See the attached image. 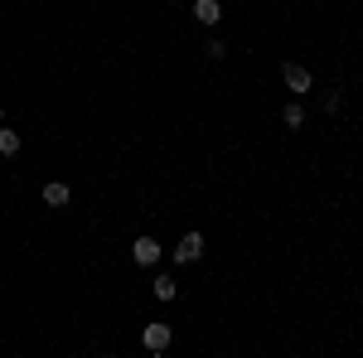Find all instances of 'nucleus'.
I'll return each instance as SVG.
<instances>
[{
    "label": "nucleus",
    "mask_w": 363,
    "mask_h": 358,
    "mask_svg": "<svg viewBox=\"0 0 363 358\" xmlns=\"http://www.w3.org/2000/svg\"><path fill=\"white\" fill-rule=\"evenodd\" d=\"M281 83H286V92H296V97H306L310 87H315V73H310L306 63H296V58H286V63H281Z\"/></svg>",
    "instance_id": "1"
},
{
    "label": "nucleus",
    "mask_w": 363,
    "mask_h": 358,
    "mask_svg": "<svg viewBox=\"0 0 363 358\" xmlns=\"http://www.w3.org/2000/svg\"><path fill=\"white\" fill-rule=\"evenodd\" d=\"M169 257H174V267H194L199 257H203V233H199V228H189V233L169 247Z\"/></svg>",
    "instance_id": "2"
},
{
    "label": "nucleus",
    "mask_w": 363,
    "mask_h": 358,
    "mask_svg": "<svg viewBox=\"0 0 363 358\" xmlns=\"http://www.w3.org/2000/svg\"><path fill=\"white\" fill-rule=\"evenodd\" d=\"M160 257H165V242H160L155 233H140L136 242H131V262H136V267H155Z\"/></svg>",
    "instance_id": "3"
},
{
    "label": "nucleus",
    "mask_w": 363,
    "mask_h": 358,
    "mask_svg": "<svg viewBox=\"0 0 363 358\" xmlns=\"http://www.w3.org/2000/svg\"><path fill=\"white\" fill-rule=\"evenodd\" d=\"M140 344H145L150 354H165L169 344H174V330H169L165 320H155V325H145V330H140Z\"/></svg>",
    "instance_id": "4"
},
{
    "label": "nucleus",
    "mask_w": 363,
    "mask_h": 358,
    "mask_svg": "<svg viewBox=\"0 0 363 358\" xmlns=\"http://www.w3.org/2000/svg\"><path fill=\"white\" fill-rule=\"evenodd\" d=\"M39 198H44V208H68V198H73V189H68L63 179H49V184L39 189Z\"/></svg>",
    "instance_id": "5"
},
{
    "label": "nucleus",
    "mask_w": 363,
    "mask_h": 358,
    "mask_svg": "<svg viewBox=\"0 0 363 358\" xmlns=\"http://www.w3.org/2000/svg\"><path fill=\"white\" fill-rule=\"evenodd\" d=\"M189 15H194L203 29H213L218 20H223V5H218V0H194V10H189Z\"/></svg>",
    "instance_id": "6"
},
{
    "label": "nucleus",
    "mask_w": 363,
    "mask_h": 358,
    "mask_svg": "<svg viewBox=\"0 0 363 358\" xmlns=\"http://www.w3.org/2000/svg\"><path fill=\"white\" fill-rule=\"evenodd\" d=\"M20 150H25V136H20V131H10V126L0 121V155H5V160H15Z\"/></svg>",
    "instance_id": "7"
},
{
    "label": "nucleus",
    "mask_w": 363,
    "mask_h": 358,
    "mask_svg": "<svg viewBox=\"0 0 363 358\" xmlns=\"http://www.w3.org/2000/svg\"><path fill=\"white\" fill-rule=\"evenodd\" d=\"M281 126H286V131H301V126H306V107H301V102H286V107H281Z\"/></svg>",
    "instance_id": "8"
},
{
    "label": "nucleus",
    "mask_w": 363,
    "mask_h": 358,
    "mask_svg": "<svg viewBox=\"0 0 363 358\" xmlns=\"http://www.w3.org/2000/svg\"><path fill=\"white\" fill-rule=\"evenodd\" d=\"M150 291H155V301H160V305H169L174 296H179V281H174V276H155V286H150Z\"/></svg>",
    "instance_id": "9"
},
{
    "label": "nucleus",
    "mask_w": 363,
    "mask_h": 358,
    "mask_svg": "<svg viewBox=\"0 0 363 358\" xmlns=\"http://www.w3.org/2000/svg\"><path fill=\"white\" fill-rule=\"evenodd\" d=\"M203 58H213V63L228 58V44H223V39H208V44H203Z\"/></svg>",
    "instance_id": "10"
},
{
    "label": "nucleus",
    "mask_w": 363,
    "mask_h": 358,
    "mask_svg": "<svg viewBox=\"0 0 363 358\" xmlns=\"http://www.w3.org/2000/svg\"><path fill=\"white\" fill-rule=\"evenodd\" d=\"M339 107H344V92L330 87V92H325V111H339Z\"/></svg>",
    "instance_id": "11"
},
{
    "label": "nucleus",
    "mask_w": 363,
    "mask_h": 358,
    "mask_svg": "<svg viewBox=\"0 0 363 358\" xmlns=\"http://www.w3.org/2000/svg\"><path fill=\"white\" fill-rule=\"evenodd\" d=\"M0 121H5V107H0Z\"/></svg>",
    "instance_id": "12"
}]
</instances>
